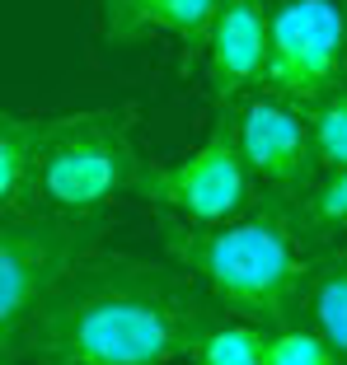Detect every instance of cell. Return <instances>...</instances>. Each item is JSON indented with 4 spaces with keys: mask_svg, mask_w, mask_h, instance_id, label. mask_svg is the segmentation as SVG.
I'll return each mask as SVG.
<instances>
[{
    "mask_svg": "<svg viewBox=\"0 0 347 365\" xmlns=\"http://www.w3.org/2000/svg\"><path fill=\"white\" fill-rule=\"evenodd\" d=\"M61 122L66 113H0V211L29 206L33 173Z\"/></svg>",
    "mask_w": 347,
    "mask_h": 365,
    "instance_id": "cell-10",
    "label": "cell"
},
{
    "mask_svg": "<svg viewBox=\"0 0 347 365\" xmlns=\"http://www.w3.org/2000/svg\"><path fill=\"white\" fill-rule=\"evenodd\" d=\"M136 108H85L66 113L43 164L33 173L29 206L66 215H104L136 187L146 160L136 155Z\"/></svg>",
    "mask_w": 347,
    "mask_h": 365,
    "instance_id": "cell-4",
    "label": "cell"
},
{
    "mask_svg": "<svg viewBox=\"0 0 347 365\" xmlns=\"http://www.w3.org/2000/svg\"><path fill=\"white\" fill-rule=\"evenodd\" d=\"M131 197H141L160 215L188 220V225H221V220L249 211L258 202V182L239 145V103L216 108L211 131L193 155L174 164H146Z\"/></svg>",
    "mask_w": 347,
    "mask_h": 365,
    "instance_id": "cell-5",
    "label": "cell"
},
{
    "mask_svg": "<svg viewBox=\"0 0 347 365\" xmlns=\"http://www.w3.org/2000/svg\"><path fill=\"white\" fill-rule=\"evenodd\" d=\"M301 319L310 328H319L328 337V346L347 361V235L315 248L305 300H301Z\"/></svg>",
    "mask_w": 347,
    "mask_h": 365,
    "instance_id": "cell-11",
    "label": "cell"
},
{
    "mask_svg": "<svg viewBox=\"0 0 347 365\" xmlns=\"http://www.w3.org/2000/svg\"><path fill=\"white\" fill-rule=\"evenodd\" d=\"M338 85H347V0H272L258 89L310 113Z\"/></svg>",
    "mask_w": 347,
    "mask_h": 365,
    "instance_id": "cell-6",
    "label": "cell"
},
{
    "mask_svg": "<svg viewBox=\"0 0 347 365\" xmlns=\"http://www.w3.org/2000/svg\"><path fill=\"white\" fill-rule=\"evenodd\" d=\"M263 356H268V328L235 314H216L188 346V365H263Z\"/></svg>",
    "mask_w": 347,
    "mask_h": 365,
    "instance_id": "cell-12",
    "label": "cell"
},
{
    "mask_svg": "<svg viewBox=\"0 0 347 365\" xmlns=\"http://www.w3.org/2000/svg\"><path fill=\"white\" fill-rule=\"evenodd\" d=\"M263 365H347L343 356L328 346V337L319 328H310L305 319L268 328V356Z\"/></svg>",
    "mask_w": 347,
    "mask_h": 365,
    "instance_id": "cell-14",
    "label": "cell"
},
{
    "mask_svg": "<svg viewBox=\"0 0 347 365\" xmlns=\"http://www.w3.org/2000/svg\"><path fill=\"white\" fill-rule=\"evenodd\" d=\"M104 215L0 211V365H24L29 333L66 277L94 253Z\"/></svg>",
    "mask_w": 347,
    "mask_h": 365,
    "instance_id": "cell-3",
    "label": "cell"
},
{
    "mask_svg": "<svg viewBox=\"0 0 347 365\" xmlns=\"http://www.w3.org/2000/svg\"><path fill=\"white\" fill-rule=\"evenodd\" d=\"M310 131H315L319 169H347V85H338L310 108Z\"/></svg>",
    "mask_w": 347,
    "mask_h": 365,
    "instance_id": "cell-15",
    "label": "cell"
},
{
    "mask_svg": "<svg viewBox=\"0 0 347 365\" xmlns=\"http://www.w3.org/2000/svg\"><path fill=\"white\" fill-rule=\"evenodd\" d=\"M221 0H94V29L104 43H146V38H174L178 43V76H197L206 61L211 24Z\"/></svg>",
    "mask_w": 347,
    "mask_h": 365,
    "instance_id": "cell-8",
    "label": "cell"
},
{
    "mask_svg": "<svg viewBox=\"0 0 347 365\" xmlns=\"http://www.w3.org/2000/svg\"><path fill=\"white\" fill-rule=\"evenodd\" d=\"M239 145H244V160H249L258 192L301 202L324 173L315 155L310 113L268 94V89H253L249 98H239Z\"/></svg>",
    "mask_w": 347,
    "mask_h": 365,
    "instance_id": "cell-7",
    "label": "cell"
},
{
    "mask_svg": "<svg viewBox=\"0 0 347 365\" xmlns=\"http://www.w3.org/2000/svg\"><path fill=\"white\" fill-rule=\"evenodd\" d=\"M160 244L169 262L188 272L216 300L221 314L282 328L301 319L305 281L315 262V239L305 235L291 197L258 192L249 211L221 225L160 220Z\"/></svg>",
    "mask_w": 347,
    "mask_h": 365,
    "instance_id": "cell-2",
    "label": "cell"
},
{
    "mask_svg": "<svg viewBox=\"0 0 347 365\" xmlns=\"http://www.w3.org/2000/svg\"><path fill=\"white\" fill-rule=\"evenodd\" d=\"M268 33H272V0H221L202 61L211 108H230L263 85Z\"/></svg>",
    "mask_w": 347,
    "mask_h": 365,
    "instance_id": "cell-9",
    "label": "cell"
},
{
    "mask_svg": "<svg viewBox=\"0 0 347 365\" xmlns=\"http://www.w3.org/2000/svg\"><path fill=\"white\" fill-rule=\"evenodd\" d=\"M216 314L178 262L89 253L38 314L24 365H174Z\"/></svg>",
    "mask_w": 347,
    "mask_h": 365,
    "instance_id": "cell-1",
    "label": "cell"
},
{
    "mask_svg": "<svg viewBox=\"0 0 347 365\" xmlns=\"http://www.w3.org/2000/svg\"><path fill=\"white\" fill-rule=\"evenodd\" d=\"M296 211H301V225L315 244L343 239L347 235V169L319 173V182L296 202Z\"/></svg>",
    "mask_w": 347,
    "mask_h": 365,
    "instance_id": "cell-13",
    "label": "cell"
}]
</instances>
